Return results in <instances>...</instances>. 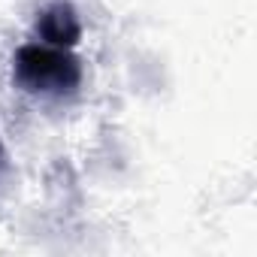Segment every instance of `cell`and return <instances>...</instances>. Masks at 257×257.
<instances>
[{
    "label": "cell",
    "mask_w": 257,
    "mask_h": 257,
    "mask_svg": "<svg viewBox=\"0 0 257 257\" xmlns=\"http://www.w3.org/2000/svg\"><path fill=\"white\" fill-rule=\"evenodd\" d=\"M19 79L34 91H64L79 82V67L67 55L49 49H25L19 55Z\"/></svg>",
    "instance_id": "cell-1"
},
{
    "label": "cell",
    "mask_w": 257,
    "mask_h": 257,
    "mask_svg": "<svg viewBox=\"0 0 257 257\" xmlns=\"http://www.w3.org/2000/svg\"><path fill=\"white\" fill-rule=\"evenodd\" d=\"M43 34L52 43H73L79 37V25L70 7H55L43 16Z\"/></svg>",
    "instance_id": "cell-2"
}]
</instances>
